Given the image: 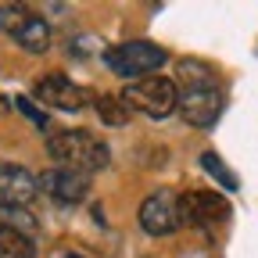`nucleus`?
<instances>
[{
  "label": "nucleus",
  "mask_w": 258,
  "mask_h": 258,
  "mask_svg": "<svg viewBox=\"0 0 258 258\" xmlns=\"http://www.w3.org/2000/svg\"><path fill=\"white\" fill-rule=\"evenodd\" d=\"M32 93H36V101L43 108H54V111H83L90 104V90L72 83L69 76H61V72L43 76L36 86H32Z\"/></svg>",
  "instance_id": "obj_8"
},
{
  "label": "nucleus",
  "mask_w": 258,
  "mask_h": 258,
  "mask_svg": "<svg viewBox=\"0 0 258 258\" xmlns=\"http://www.w3.org/2000/svg\"><path fill=\"white\" fill-rule=\"evenodd\" d=\"M122 104L129 111H140L147 118H169L179 104V90H176V79L169 76H147V79H137L122 90Z\"/></svg>",
  "instance_id": "obj_4"
},
{
  "label": "nucleus",
  "mask_w": 258,
  "mask_h": 258,
  "mask_svg": "<svg viewBox=\"0 0 258 258\" xmlns=\"http://www.w3.org/2000/svg\"><path fill=\"white\" fill-rule=\"evenodd\" d=\"M47 154L57 161V169H72L83 176L108 169V161H111V147L101 137L86 133V129H57V133H50Z\"/></svg>",
  "instance_id": "obj_2"
},
{
  "label": "nucleus",
  "mask_w": 258,
  "mask_h": 258,
  "mask_svg": "<svg viewBox=\"0 0 258 258\" xmlns=\"http://www.w3.org/2000/svg\"><path fill=\"white\" fill-rule=\"evenodd\" d=\"M201 169H205L208 176H215L226 190H237V176H233V172L219 161V154H215V151H205V154H201Z\"/></svg>",
  "instance_id": "obj_14"
},
{
  "label": "nucleus",
  "mask_w": 258,
  "mask_h": 258,
  "mask_svg": "<svg viewBox=\"0 0 258 258\" xmlns=\"http://www.w3.org/2000/svg\"><path fill=\"white\" fill-rule=\"evenodd\" d=\"M18 111H22L25 118H32V122H36L40 129H50V122H47V115H43V111H36V104H32V101H29V97H18Z\"/></svg>",
  "instance_id": "obj_15"
},
{
  "label": "nucleus",
  "mask_w": 258,
  "mask_h": 258,
  "mask_svg": "<svg viewBox=\"0 0 258 258\" xmlns=\"http://www.w3.org/2000/svg\"><path fill=\"white\" fill-rule=\"evenodd\" d=\"M140 226L144 233L151 237H169L183 226V205H179V194L161 186L154 194H147L144 205H140Z\"/></svg>",
  "instance_id": "obj_6"
},
{
  "label": "nucleus",
  "mask_w": 258,
  "mask_h": 258,
  "mask_svg": "<svg viewBox=\"0 0 258 258\" xmlns=\"http://www.w3.org/2000/svg\"><path fill=\"white\" fill-rule=\"evenodd\" d=\"M40 194V183L25 165L0 161V205H29Z\"/></svg>",
  "instance_id": "obj_10"
},
{
  "label": "nucleus",
  "mask_w": 258,
  "mask_h": 258,
  "mask_svg": "<svg viewBox=\"0 0 258 258\" xmlns=\"http://www.w3.org/2000/svg\"><path fill=\"white\" fill-rule=\"evenodd\" d=\"M50 258H86V254H79V251H57V254H50Z\"/></svg>",
  "instance_id": "obj_16"
},
{
  "label": "nucleus",
  "mask_w": 258,
  "mask_h": 258,
  "mask_svg": "<svg viewBox=\"0 0 258 258\" xmlns=\"http://www.w3.org/2000/svg\"><path fill=\"white\" fill-rule=\"evenodd\" d=\"M36 183H40V190L47 194V198H54L61 205H79V201H86V194H90V176L72 172V169H57V165L40 172Z\"/></svg>",
  "instance_id": "obj_9"
},
{
  "label": "nucleus",
  "mask_w": 258,
  "mask_h": 258,
  "mask_svg": "<svg viewBox=\"0 0 258 258\" xmlns=\"http://www.w3.org/2000/svg\"><path fill=\"white\" fill-rule=\"evenodd\" d=\"M93 108H97V115H101L108 125H125L129 122V108L122 104V97H115V93H101L93 101Z\"/></svg>",
  "instance_id": "obj_13"
},
{
  "label": "nucleus",
  "mask_w": 258,
  "mask_h": 258,
  "mask_svg": "<svg viewBox=\"0 0 258 258\" xmlns=\"http://www.w3.org/2000/svg\"><path fill=\"white\" fill-rule=\"evenodd\" d=\"M165 61H169V54L151 40H129V43H115V47L104 50V64L129 83L154 76Z\"/></svg>",
  "instance_id": "obj_3"
},
{
  "label": "nucleus",
  "mask_w": 258,
  "mask_h": 258,
  "mask_svg": "<svg viewBox=\"0 0 258 258\" xmlns=\"http://www.w3.org/2000/svg\"><path fill=\"white\" fill-rule=\"evenodd\" d=\"M0 230L25 233V237H36L40 222H36V215L29 212V205H0Z\"/></svg>",
  "instance_id": "obj_11"
},
{
  "label": "nucleus",
  "mask_w": 258,
  "mask_h": 258,
  "mask_svg": "<svg viewBox=\"0 0 258 258\" xmlns=\"http://www.w3.org/2000/svg\"><path fill=\"white\" fill-rule=\"evenodd\" d=\"M0 29H8L11 32V40L29 50V54H43L50 50V25L47 18L40 15H32L29 8H15V4H0Z\"/></svg>",
  "instance_id": "obj_5"
},
{
  "label": "nucleus",
  "mask_w": 258,
  "mask_h": 258,
  "mask_svg": "<svg viewBox=\"0 0 258 258\" xmlns=\"http://www.w3.org/2000/svg\"><path fill=\"white\" fill-rule=\"evenodd\" d=\"M0 258H36V237L0 230Z\"/></svg>",
  "instance_id": "obj_12"
},
{
  "label": "nucleus",
  "mask_w": 258,
  "mask_h": 258,
  "mask_svg": "<svg viewBox=\"0 0 258 258\" xmlns=\"http://www.w3.org/2000/svg\"><path fill=\"white\" fill-rule=\"evenodd\" d=\"M176 69H179L176 72V90H179L176 111L194 129H212L219 122L222 108H226L222 83L215 79V72L208 69L205 61H194V57H183Z\"/></svg>",
  "instance_id": "obj_1"
},
{
  "label": "nucleus",
  "mask_w": 258,
  "mask_h": 258,
  "mask_svg": "<svg viewBox=\"0 0 258 258\" xmlns=\"http://www.w3.org/2000/svg\"><path fill=\"white\" fill-rule=\"evenodd\" d=\"M183 205V226H198V230H212V226H222L230 219V201L215 190H186L179 194Z\"/></svg>",
  "instance_id": "obj_7"
}]
</instances>
